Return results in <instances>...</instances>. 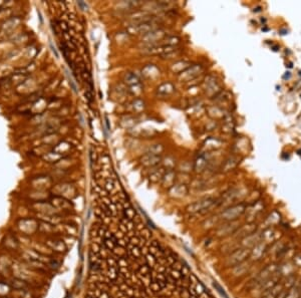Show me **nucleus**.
<instances>
[{"label":"nucleus","instance_id":"obj_1","mask_svg":"<svg viewBox=\"0 0 301 298\" xmlns=\"http://www.w3.org/2000/svg\"><path fill=\"white\" fill-rule=\"evenodd\" d=\"M250 252L251 250L248 249V248H240V249L234 251L233 253L229 255V257L226 260V263H227L228 266L235 267V266L243 263L250 256Z\"/></svg>","mask_w":301,"mask_h":298},{"label":"nucleus","instance_id":"obj_2","mask_svg":"<svg viewBox=\"0 0 301 298\" xmlns=\"http://www.w3.org/2000/svg\"><path fill=\"white\" fill-rule=\"evenodd\" d=\"M279 270L278 267L276 265H268L267 267H265L263 270H262L259 275L256 277V282L257 284H262L263 282H265L266 280L270 279L271 277H273L274 275L277 274V271Z\"/></svg>","mask_w":301,"mask_h":298},{"label":"nucleus","instance_id":"obj_3","mask_svg":"<svg viewBox=\"0 0 301 298\" xmlns=\"http://www.w3.org/2000/svg\"><path fill=\"white\" fill-rule=\"evenodd\" d=\"M244 212V206L243 205H238L235 206V207H232L226 210L224 213L222 214V218L224 220H235L237 217L242 214Z\"/></svg>","mask_w":301,"mask_h":298},{"label":"nucleus","instance_id":"obj_4","mask_svg":"<svg viewBox=\"0 0 301 298\" xmlns=\"http://www.w3.org/2000/svg\"><path fill=\"white\" fill-rule=\"evenodd\" d=\"M265 251H266V244L263 242H259L257 245H255L250 252V256L253 260H259L263 256Z\"/></svg>","mask_w":301,"mask_h":298},{"label":"nucleus","instance_id":"obj_5","mask_svg":"<svg viewBox=\"0 0 301 298\" xmlns=\"http://www.w3.org/2000/svg\"><path fill=\"white\" fill-rule=\"evenodd\" d=\"M260 239H261V237L258 235V234H255V233L251 234V235L243 238V240H242L243 248H248V249H249V248H253L255 245H257V244L260 242Z\"/></svg>","mask_w":301,"mask_h":298},{"label":"nucleus","instance_id":"obj_6","mask_svg":"<svg viewBox=\"0 0 301 298\" xmlns=\"http://www.w3.org/2000/svg\"><path fill=\"white\" fill-rule=\"evenodd\" d=\"M276 234H277V232H276L274 229H271V228L267 229L266 231L263 233V235H262V238L265 240L264 243H272V242H274V241L277 239V236H276Z\"/></svg>","mask_w":301,"mask_h":298},{"label":"nucleus","instance_id":"obj_7","mask_svg":"<svg viewBox=\"0 0 301 298\" xmlns=\"http://www.w3.org/2000/svg\"><path fill=\"white\" fill-rule=\"evenodd\" d=\"M283 290V287L279 285L278 283L274 287H272L270 290H268L267 292H265V295L263 298H277L278 294Z\"/></svg>","mask_w":301,"mask_h":298},{"label":"nucleus","instance_id":"obj_8","mask_svg":"<svg viewBox=\"0 0 301 298\" xmlns=\"http://www.w3.org/2000/svg\"><path fill=\"white\" fill-rule=\"evenodd\" d=\"M212 200H207V201H203V202H200L198 204H195L192 205L191 207L189 208L191 212H198V211H201V210H204L205 208H208L210 207L212 205Z\"/></svg>","mask_w":301,"mask_h":298},{"label":"nucleus","instance_id":"obj_9","mask_svg":"<svg viewBox=\"0 0 301 298\" xmlns=\"http://www.w3.org/2000/svg\"><path fill=\"white\" fill-rule=\"evenodd\" d=\"M301 297V288L298 286H291L286 291L285 298H300Z\"/></svg>","mask_w":301,"mask_h":298},{"label":"nucleus","instance_id":"obj_10","mask_svg":"<svg viewBox=\"0 0 301 298\" xmlns=\"http://www.w3.org/2000/svg\"><path fill=\"white\" fill-rule=\"evenodd\" d=\"M11 286L13 287L14 289H25L26 287H27V284L24 281H22V280H20V279H14L12 283H11Z\"/></svg>","mask_w":301,"mask_h":298},{"label":"nucleus","instance_id":"obj_11","mask_svg":"<svg viewBox=\"0 0 301 298\" xmlns=\"http://www.w3.org/2000/svg\"><path fill=\"white\" fill-rule=\"evenodd\" d=\"M267 221L269 222L270 225H274V224H277V223L280 221V215L278 214L277 212H273L272 214L269 216Z\"/></svg>","mask_w":301,"mask_h":298},{"label":"nucleus","instance_id":"obj_12","mask_svg":"<svg viewBox=\"0 0 301 298\" xmlns=\"http://www.w3.org/2000/svg\"><path fill=\"white\" fill-rule=\"evenodd\" d=\"M52 249H54L55 251H58V252H62L63 250L65 249V246L61 241H53L52 244H49Z\"/></svg>","mask_w":301,"mask_h":298},{"label":"nucleus","instance_id":"obj_13","mask_svg":"<svg viewBox=\"0 0 301 298\" xmlns=\"http://www.w3.org/2000/svg\"><path fill=\"white\" fill-rule=\"evenodd\" d=\"M213 286H214V288H215V290H216V291H217L219 294H220V295H221L223 298H229L228 294H227V293H226V292L224 291V289H223L222 287H221L220 285H219L218 283L216 282V281H214V282H213Z\"/></svg>","mask_w":301,"mask_h":298},{"label":"nucleus","instance_id":"obj_14","mask_svg":"<svg viewBox=\"0 0 301 298\" xmlns=\"http://www.w3.org/2000/svg\"><path fill=\"white\" fill-rule=\"evenodd\" d=\"M150 287H151V289L153 290V291H159L161 288V286L160 284L158 283V281H155V282H151L150 283Z\"/></svg>","mask_w":301,"mask_h":298},{"label":"nucleus","instance_id":"obj_15","mask_svg":"<svg viewBox=\"0 0 301 298\" xmlns=\"http://www.w3.org/2000/svg\"><path fill=\"white\" fill-rule=\"evenodd\" d=\"M195 290H196V292L197 294H202L204 291H205V287L201 284V283H198V284L196 285V287L194 288Z\"/></svg>","mask_w":301,"mask_h":298},{"label":"nucleus","instance_id":"obj_16","mask_svg":"<svg viewBox=\"0 0 301 298\" xmlns=\"http://www.w3.org/2000/svg\"><path fill=\"white\" fill-rule=\"evenodd\" d=\"M147 261H148L149 265H151V266H153V265L156 264V259H155V257L153 256V255L149 254L147 256Z\"/></svg>","mask_w":301,"mask_h":298},{"label":"nucleus","instance_id":"obj_17","mask_svg":"<svg viewBox=\"0 0 301 298\" xmlns=\"http://www.w3.org/2000/svg\"><path fill=\"white\" fill-rule=\"evenodd\" d=\"M149 268L147 267V266H141V267L140 268V272L143 275H149Z\"/></svg>","mask_w":301,"mask_h":298},{"label":"nucleus","instance_id":"obj_18","mask_svg":"<svg viewBox=\"0 0 301 298\" xmlns=\"http://www.w3.org/2000/svg\"><path fill=\"white\" fill-rule=\"evenodd\" d=\"M90 268L93 269V270H94V272H97V271H98V270H101V266H100V264L95 263V262H94V263L91 264Z\"/></svg>","mask_w":301,"mask_h":298},{"label":"nucleus","instance_id":"obj_19","mask_svg":"<svg viewBox=\"0 0 301 298\" xmlns=\"http://www.w3.org/2000/svg\"><path fill=\"white\" fill-rule=\"evenodd\" d=\"M172 276L174 279H179L181 277V274L178 271H172Z\"/></svg>","mask_w":301,"mask_h":298},{"label":"nucleus","instance_id":"obj_20","mask_svg":"<svg viewBox=\"0 0 301 298\" xmlns=\"http://www.w3.org/2000/svg\"><path fill=\"white\" fill-rule=\"evenodd\" d=\"M100 298H109V296H108V293L102 292V294L100 296Z\"/></svg>","mask_w":301,"mask_h":298},{"label":"nucleus","instance_id":"obj_21","mask_svg":"<svg viewBox=\"0 0 301 298\" xmlns=\"http://www.w3.org/2000/svg\"><path fill=\"white\" fill-rule=\"evenodd\" d=\"M1 298H8V297H1Z\"/></svg>","mask_w":301,"mask_h":298}]
</instances>
